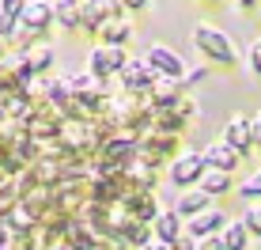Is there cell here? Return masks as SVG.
<instances>
[{
	"mask_svg": "<svg viewBox=\"0 0 261 250\" xmlns=\"http://www.w3.org/2000/svg\"><path fill=\"white\" fill-rule=\"evenodd\" d=\"M193 42H197V49H204L212 61H220V65H231V61H235V46H231L227 34L216 31V27H197Z\"/></svg>",
	"mask_w": 261,
	"mask_h": 250,
	"instance_id": "obj_1",
	"label": "cell"
},
{
	"mask_svg": "<svg viewBox=\"0 0 261 250\" xmlns=\"http://www.w3.org/2000/svg\"><path fill=\"white\" fill-rule=\"evenodd\" d=\"M201 174H204L201 152H186V156H178L174 167H170V182L174 186H193V182H201Z\"/></svg>",
	"mask_w": 261,
	"mask_h": 250,
	"instance_id": "obj_2",
	"label": "cell"
},
{
	"mask_svg": "<svg viewBox=\"0 0 261 250\" xmlns=\"http://www.w3.org/2000/svg\"><path fill=\"white\" fill-rule=\"evenodd\" d=\"M223 224H227V216H223L220 209H204L201 216H193L190 224H186V231H190V239L193 243H201V239H212V235H220Z\"/></svg>",
	"mask_w": 261,
	"mask_h": 250,
	"instance_id": "obj_3",
	"label": "cell"
},
{
	"mask_svg": "<svg viewBox=\"0 0 261 250\" xmlns=\"http://www.w3.org/2000/svg\"><path fill=\"white\" fill-rule=\"evenodd\" d=\"M148 65L155 68V76H170V80L186 76L182 57H178V53H170L167 46H151V49H148Z\"/></svg>",
	"mask_w": 261,
	"mask_h": 250,
	"instance_id": "obj_4",
	"label": "cell"
},
{
	"mask_svg": "<svg viewBox=\"0 0 261 250\" xmlns=\"http://www.w3.org/2000/svg\"><path fill=\"white\" fill-rule=\"evenodd\" d=\"M151 231H155V239L159 243H170L174 246L178 239H182V216H178V212H170V209H163V212H155V216H151Z\"/></svg>",
	"mask_w": 261,
	"mask_h": 250,
	"instance_id": "obj_5",
	"label": "cell"
},
{
	"mask_svg": "<svg viewBox=\"0 0 261 250\" xmlns=\"http://www.w3.org/2000/svg\"><path fill=\"white\" fill-rule=\"evenodd\" d=\"M125 68V53L118 46H98L91 53V72L95 76H114V72H121Z\"/></svg>",
	"mask_w": 261,
	"mask_h": 250,
	"instance_id": "obj_6",
	"label": "cell"
},
{
	"mask_svg": "<svg viewBox=\"0 0 261 250\" xmlns=\"http://www.w3.org/2000/svg\"><path fill=\"white\" fill-rule=\"evenodd\" d=\"M223 144L227 148H235L239 156L246 152L254 140H250V118H231L227 121V129H223Z\"/></svg>",
	"mask_w": 261,
	"mask_h": 250,
	"instance_id": "obj_7",
	"label": "cell"
},
{
	"mask_svg": "<svg viewBox=\"0 0 261 250\" xmlns=\"http://www.w3.org/2000/svg\"><path fill=\"white\" fill-rule=\"evenodd\" d=\"M201 159H204V167H216V171H231V167L239 163V152L235 148H227L220 140V144H208L201 152Z\"/></svg>",
	"mask_w": 261,
	"mask_h": 250,
	"instance_id": "obj_8",
	"label": "cell"
},
{
	"mask_svg": "<svg viewBox=\"0 0 261 250\" xmlns=\"http://www.w3.org/2000/svg\"><path fill=\"white\" fill-rule=\"evenodd\" d=\"M125 87H133V91H140V87H151V80H155V68L148 65V61H125Z\"/></svg>",
	"mask_w": 261,
	"mask_h": 250,
	"instance_id": "obj_9",
	"label": "cell"
},
{
	"mask_svg": "<svg viewBox=\"0 0 261 250\" xmlns=\"http://www.w3.org/2000/svg\"><path fill=\"white\" fill-rule=\"evenodd\" d=\"M220 243H223V250H246V246H250V231H246V224H242V220H235V224H223Z\"/></svg>",
	"mask_w": 261,
	"mask_h": 250,
	"instance_id": "obj_10",
	"label": "cell"
},
{
	"mask_svg": "<svg viewBox=\"0 0 261 250\" xmlns=\"http://www.w3.org/2000/svg\"><path fill=\"white\" fill-rule=\"evenodd\" d=\"M201 190L208 193V197H220V193H227V190H231V174H227V171H216V167H204V174H201Z\"/></svg>",
	"mask_w": 261,
	"mask_h": 250,
	"instance_id": "obj_11",
	"label": "cell"
},
{
	"mask_svg": "<svg viewBox=\"0 0 261 250\" xmlns=\"http://www.w3.org/2000/svg\"><path fill=\"white\" fill-rule=\"evenodd\" d=\"M208 209V193L204 190H190V193H182V197H178V216H201V212Z\"/></svg>",
	"mask_w": 261,
	"mask_h": 250,
	"instance_id": "obj_12",
	"label": "cell"
},
{
	"mask_svg": "<svg viewBox=\"0 0 261 250\" xmlns=\"http://www.w3.org/2000/svg\"><path fill=\"white\" fill-rule=\"evenodd\" d=\"M53 19V8L42 4V0H34V4H23V23L27 27H46Z\"/></svg>",
	"mask_w": 261,
	"mask_h": 250,
	"instance_id": "obj_13",
	"label": "cell"
},
{
	"mask_svg": "<svg viewBox=\"0 0 261 250\" xmlns=\"http://www.w3.org/2000/svg\"><path fill=\"white\" fill-rule=\"evenodd\" d=\"M242 224H246L250 235H261V205H250V209L242 212Z\"/></svg>",
	"mask_w": 261,
	"mask_h": 250,
	"instance_id": "obj_14",
	"label": "cell"
},
{
	"mask_svg": "<svg viewBox=\"0 0 261 250\" xmlns=\"http://www.w3.org/2000/svg\"><path fill=\"white\" fill-rule=\"evenodd\" d=\"M125 38H129V27H125V23H118V27H106V46H118V42H125Z\"/></svg>",
	"mask_w": 261,
	"mask_h": 250,
	"instance_id": "obj_15",
	"label": "cell"
},
{
	"mask_svg": "<svg viewBox=\"0 0 261 250\" xmlns=\"http://www.w3.org/2000/svg\"><path fill=\"white\" fill-rule=\"evenodd\" d=\"M0 15L12 23L15 15H23V0H0Z\"/></svg>",
	"mask_w": 261,
	"mask_h": 250,
	"instance_id": "obj_16",
	"label": "cell"
},
{
	"mask_svg": "<svg viewBox=\"0 0 261 250\" xmlns=\"http://www.w3.org/2000/svg\"><path fill=\"white\" fill-rule=\"evenodd\" d=\"M57 12H61V15H57V19H61V23H65V27H76V19H80V15H76V4H72V0H65V4H61V8H57Z\"/></svg>",
	"mask_w": 261,
	"mask_h": 250,
	"instance_id": "obj_17",
	"label": "cell"
},
{
	"mask_svg": "<svg viewBox=\"0 0 261 250\" xmlns=\"http://www.w3.org/2000/svg\"><path fill=\"white\" fill-rule=\"evenodd\" d=\"M242 197H261V171L242 182Z\"/></svg>",
	"mask_w": 261,
	"mask_h": 250,
	"instance_id": "obj_18",
	"label": "cell"
},
{
	"mask_svg": "<svg viewBox=\"0 0 261 250\" xmlns=\"http://www.w3.org/2000/svg\"><path fill=\"white\" fill-rule=\"evenodd\" d=\"M250 140H254V144H261V114H254V118H250Z\"/></svg>",
	"mask_w": 261,
	"mask_h": 250,
	"instance_id": "obj_19",
	"label": "cell"
},
{
	"mask_svg": "<svg viewBox=\"0 0 261 250\" xmlns=\"http://www.w3.org/2000/svg\"><path fill=\"white\" fill-rule=\"evenodd\" d=\"M46 65H49V49H38L31 57V68H46Z\"/></svg>",
	"mask_w": 261,
	"mask_h": 250,
	"instance_id": "obj_20",
	"label": "cell"
},
{
	"mask_svg": "<svg viewBox=\"0 0 261 250\" xmlns=\"http://www.w3.org/2000/svg\"><path fill=\"white\" fill-rule=\"evenodd\" d=\"M250 65H254V72L261 76V42H257L254 49H250Z\"/></svg>",
	"mask_w": 261,
	"mask_h": 250,
	"instance_id": "obj_21",
	"label": "cell"
},
{
	"mask_svg": "<svg viewBox=\"0 0 261 250\" xmlns=\"http://www.w3.org/2000/svg\"><path fill=\"white\" fill-rule=\"evenodd\" d=\"M197 250H223V243H220V239H201V246H197Z\"/></svg>",
	"mask_w": 261,
	"mask_h": 250,
	"instance_id": "obj_22",
	"label": "cell"
},
{
	"mask_svg": "<svg viewBox=\"0 0 261 250\" xmlns=\"http://www.w3.org/2000/svg\"><path fill=\"white\" fill-rule=\"evenodd\" d=\"M144 250H174L170 243H159V239H151V243H144Z\"/></svg>",
	"mask_w": 261,
	"mask_h": 250,
	"instance_id": "obj_23",
	"label": "cell"
},
{
	"mask_svg": "<svg viewBox=\"0 0 261 250\" xmlns=\"http://www.w3.org/2000/svg\"><path fill=\"white\" fill-rule=\"evenodd\" d=\"M204 76V68H193V72H186L182 80H186V84H197V80H201Z\"/></svg>",
	"mask_w": 261,
	"mask_h": 250,
	"instance_id": "obj_24",
	"label": "cell"
},
{
	"mask_svg": "<svg viewBox=\"0 0 261 250\" xmlns=\"http://www.w3.org/2000/svg\"><path fill=\"white\" fill-rule=\"evenodd\" d=\"M242 4H246V8H250V4H257V0H242Z\"/></svg>",
	"mask_w": 261,
	"mask_h": 250,
	"instance_id": "obj_25",
	"label": "cell"
}]
</instances>
